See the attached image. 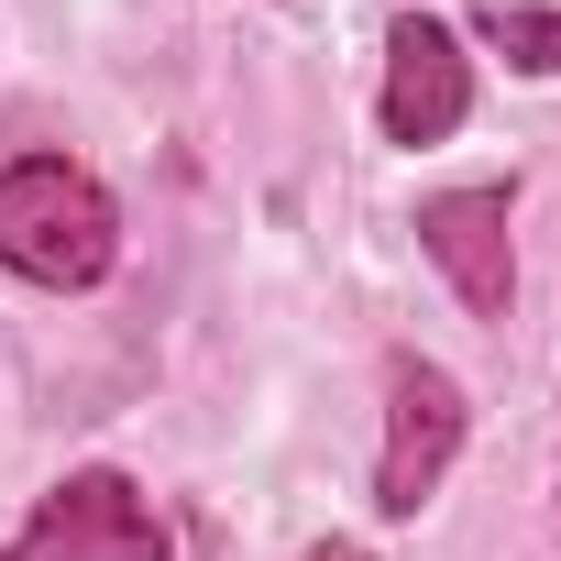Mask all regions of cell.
Returning <instances> with one entry per match:
<instances>
[{
	"label": "cell",
	"instance_id": "cell-1",
	"mask_svg": "<svg viewBox=\"0 0 561 561\" xmlns=\"http://www.w3.org/2000/svg\"><path fill=\"white\" fill-rule=\"evenodd\" d=\"M0 264L45 298H89L100 275L122 264V209L78 154H12L0 165Z\"/></svg>",
	"mask_w": 561,
	"mask_h": 561
},
{
	"label": "cell",
	"instance_id": "cell-2",
	"mask_svg": "<svg viewBox=\"0 0 561 561\" xmlns=\"http://www.w3.org/2000/svg\"><path fill=\"white\" fill-rule=\"evenodd\" d=\"M462 440H473V397L451 386V364H430V353H386V451H375V517H419L440 484H451V462H462Z\"/></svg>",
	"mask_w": 561,
	"mask_h": 561
},
{
	"label": "cell",
	"instance_id": "cell-3",
	"mask_svg": "<svg viewBox=\"0 0 561 561\" xmlns=\"http://www.w3.org/2000/svg\"><path fill=\"white\" fill-rule=\"evenodd\" d=\"M0 561H176V539H165L154 495L122 462H78V473H56L34 495L23 539L0 550Z\"/></svg>",
	"mask_w": 561,
	"mask_h": 561
},
{
	"label": "cell",
	"instance_id": "cell-4",
	"mask_svg": "<svg viewBox=\"0 0 561 561\" xmlns=\"http://www.w3.org/2000/svg\"><path fill=\"white\" fill-rule=\"evenodd\" d=\"M506 220H517V187H506V176L430 187V198H419V220H408V231H419V253L451 275V298H462L473 320H506V309H517V231H506Z\"/></svg>",
	"mask_w": 561,
	"mask_h": 561
},
{
	"label": "cell",
	"instance_id": "cell-5",
	"mask_svg": "<svg viewBox=\"0 0 561 561\" xmlns=\"http://www.w3.org/2000/svg\"><path fill=\"white\" fill-rule=\"evenodd\" d=\"M375 122H386V144H451V133L473 122V56H462V34H451V23L408 12V23L386 34Z\"/></svg>",
	"mask_w": 561,
	"mask_h": 561
},
{
	"label": "cell",
	"instance_id": "cell-6",
	"mask_svg": "<svg viewBox=\"0 0 561 561\" xmlns=\"http://www.w3.org/2000/svg\"><path fill=\"white\" fill-rule=\"evenodd\" d=\"M473 34H484L517 78H561V12H539V0H484Z\"/></svg>",
	"mask_w": 561,
	"mask_h": 561
},
{
	"label": "cell",
	"instance_id": "cell-7",
	"mask_svg": "<svg viewBox=\"0 0 561 561\" xmlns=\"http://www.w3.org/2000/svg\"><path fill=\"white\" fill-rule=\"evenodd\" d=\"M309 561H375V550H364V539H320Z\"/></svg>",
	"mask_w": 561,
	"mask_h": 561
}]
</instances>
